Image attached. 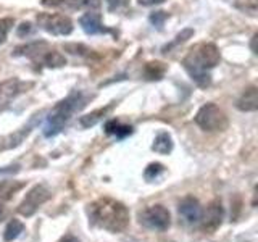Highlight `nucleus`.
Instances as JSON below:
<instances>
[{
    "mask_svg": "<svg viewBox=\"0 0 258 242\" xmlns=\"http://www.w3.org/2000/svg\"><path fill=\"white\" fill-rule=\"evenodd\" d=\"M107 5H108V12H115L123 5V0H107Z\"/></svg>",
    "mask_w": 258,
    "mask_h": 242,
    "instance_id": "nucleus-28",
    "label": "nucleus"
},
{
    "mask_svg": "<svg viewBox=\"0 0 258 242\" xmlns=\"http://www.w3.org/2000/svg\"><path fill=\"white\" fill-rule=\"evenodd\" d=\"M89 102V95L81 91L71 92L67 99H63L52 108L45 118V123L42 126V133L45 137H53L63 131V128L68 125V121L75 113L81 111Z\"/></svg>",
    "mask_w": 258,
    "mask_h": 242,
    "instance_id": "nucleus-3",
    "label": "nucleus"
},
{
    "mask_svg": "<svg viewBox=\"0 0 258 242\" xmlns=\"http://www.w3.org/2000/svg\"><path fill=\"white\" fill-rule=\"evenodd\" d=\"M139 223L147 229L163 232L171 224V215H169L168 208H165L163 205H153L139 213Z\"/></svg>",
    "mask_w": 258,
    "mask_h": 242,
    "instance_id": "nucleus-6",
    "label": "nucleus"
},
{
    "mask_svg": "<svg viewBox=\"0 0 258 242\" xmlns=\"http://www.w3.org/2000/svg\"><path fill=\"white\" fill-rule=\"evenodd\" d=\"M32 83H24L18 78H10L0 83V111H4L12 105V102L23 92H26Z\"/></svg>",
    "mask_w": 258,
    "mask_h": 242,
    "instance_id": "nucleus-8",
    "label": "nucleus"
},
{
    "mask_svg": "<svg viewBox=\"0 0 258 242\" xmlns=\"http://www.w3.org/2000/svg\"><path fill=\"white\" fill-rule=\"evenodd\" d=\"M13 24H15L13 18H2L0 20V44H4L7 40V36H8V32L12 31Z\"/></svg>",
    "mask_w": 258,
    "mask_h": 242,
    "instance_id": "nucleus-24",
    "label": "nucleus"
},
{
    "mask_svg": "<svg viewBox=\"0 0 258 242\" xmlns=\"http://www.w3.org/2000/svg\"><path fill=\"white\" fill-rule=\"evenodd\" d=\"M166 20H168V13L166 12H155V13L150 15V23L153 24V26H157L158 29L163 26Z\"/></svg>",
    "mask_w": 258,
    "mask_h": 242,
    "instance_id": "nucleus-26",
    "label": "nucleus"
},
{
    "mask_svg": "<svg viewBox=\"0 0 258 242\" xmlns=\"http://www.w3.org/2000/svg\"><path fill=\"white\" fill-rule=\"evenodd\" d=\"M177 212H179V216L185 224H197L200 223L204 210H202L200 202L196 197H185L179 202Z\"/></svg>",
    "mask_w": 258,
    "mask_h": 242,
    "instance_id": "nucleus-11",
    "label": "nucleus"
},
{
    "mask_svg": "<svg viewBox=\"0 0 258 242\" xmlns=\"http://www.w3.org/2000/svg\"><path fill=\"white\" fill-rule=\"evenodd\" d=\"M12 171H18V166H8V168L0 169V173H12Z\"/></svg>",
    "mask_w": 258,
    "mask_h": 242,
    "instance_id": "nucleus-31",
    "label": "nucleus"
},
{
    "mask_svg": "<svg viewBox=\"0 0 258 242\" xmlns=\"http://www.w3.org/2000/svg\"><path fill=\"white\" fill-rule=\"evenodd\" d=\"M23 231H24V224L20 220H15V218H13V220L7 224V228L4 231V239L7 242H12L15 239H18Z\"/></svg>",
    "mask_w": 258,
    "mask_h": 242,
    "instance_id": "nucleus-21",
    "label": "nucleus"
},
{
    "mask_svg": "<svg viewBox=\"0 0 258 242\" xmlns=\"http://www.w3.org/2000/svg\"><path fill=\"white\" fill-rule=\"evenodd\" d=\"M165 0H137V4L142 7H152V5H160L163 4Z\"/></svg>",
    "mask_w": 258,
    "mask_h": 242,
    "instance_id": "nucleus-29",
    "label": "nucleus"
},
{
    "mask_svg": "<svg viewBox=\"0 0 258 242\" xmlns=\"http://www.w3.org/2000/svg\"><path fill=\"white\" fill-rule=\"evenodd\" d=\"M40 29L52 36H70L73 32V21L61 13H39L36 16Z\"/></svg>",
    "mask_w": 258,
    "mask_h": 242,
    "instance_id": "nucleus-5",
    "label": "nucleus"
},
{
    "mask_svg": "<svg viewBox=\"0 0 258 242\" xmlns=\"http://www.w3.org/2000/svg\"><path fill=\"white\" fill-rule=\"evenodd\" d=\"M165 71H166V67L163 63L160 62H150L145 65V70H144V75L149 81H155V79H161L165 76Z\"/></svg>",
    "mask_w": 258,
    "mask_h": 242,
    "instance_id": "nucleus-19",
    "label": "nucleus"
},
{
    "mask_svg": "<svg viewBox=\"0 0 258 242\" xmlns=\"http://www.w3.org/2000/svg\"><path fill=\"white\" fill-rule=\"evenodd\" d=\"M192 36H194V29H190V28H185V29H182V31L179 32V34H177V36H176V37L171 40V42H169L168 45H165V47H163V50H161V52L166 53L168 50H171V48H174V47H177L179 44L185 42V40L190 39Z\"/></svg>",
    "mask_w": 258,
    "mask_h": 242,
    "instance_id": "nucleus-23",
    "label": "nucleus"
},
{
    "mask_svg": "<svg viewBox=\"0 0 258 242\" xmlns=\"http://www.w3.org/2000/svg\"><path fill=\"white\" fill-rule=\"evenodd\" d=\"M221 60L218 47L212 42H200L194 45L184 56L182 67L199 87L207 89L212 84V70Z\"/></svg>",
    "mask_w": 258,
    "mask_h": 242,
    "instance_id": "nucleus-1",
    "label": "nucleus"
},
{
    "mask_svg": "<svg viewBox=\"0 0 258 242\" xmlns=\"http://www.w3.org/2000/svg\"><path fill=\"white\" fill-rule=\"evenodd\" d=\"M196 125L208 133L224 131L228 128V116L226 113L218 107L216 103H205L196 115Z\"/></svg>",
    "mask_w": 258,
    "mask_h": 242,
    "instance_id": "nucleus-4",
    "label": "nucleus"
},
{
    "mask_svg": "<svg viewBox=\"0 0 258 242\" xmlns=\"http://www.w3.org/2000/svg\"><path fill=\"white\" fill-rule=\"evenodd\" d=\"M42 5L47 8H58V10L97 12L102 7V0H42Z\"/></svg>",
    "mask_w": 258,
    "mask_h": 242,
    "instance_id": "nucleus-9",
    "label": "nucleus"
},
{
    "mask_svg": "<svg viewBox=\"0 0 258 242\" xmlns=\"http://www.w3.org/2000/svg\"><path fill=\"white\" fill-rule=\"evenodd\" d=\"M236 107L240 111H255L258 108V89L256 86H248L237 99Z\"/></svg>",
    "mask_w": 258,
    "mask_h": 242,
    "instance_id": "nucleus-15",
    "label": "nucleus"
},
{
    "mask_svg": "<svg viewBox=\"0 0 258 242\" xmlns=\"http://www.w3.org/2000/svg\"><path fill=\"white\" fill-rule=\"evenodd\" d=\"M163 173H165V166L161 165V163H150L147 168H145L144 177H145V179H147L149 183H153V181L160 179V177L163 176Z\"/></svg>",
    "mask_w": 258,
    "mask_h": 242,
    "instance_id": "nucleus-22",
    "label": "nucleus"
},
{
    "mask_svg": "<svg viewBox=\"0 0 258 242\" xmlns=\"http://www.w3.org/2000/svg\"><path fill=\"white\" fill-rule=\"evenodd\" d=\"M50 197L52 192L48 191V188H45L44 184H37L26 194V197L18 205V213L23 216H32Z\"/></svg>",
    "mask_w": 258,
    "mask_h": 242,
    "instance_id": "nucleus-7",
    "label": "nucleus"
},
{
    "mask_svg": "<svg viewBox=\"0 0 258 242\" xmlns=\"http://www.w3.org/2000/svg\"><path fill=\"white\" fill-rule=\"evenodd\" d=\"M32 32H34V26H32L31 23H21L18 26V31H16V34H18V37H28Z\"/></svg>",
    "mask_w": 258,
    "mask_h": 242,
    "instance_id": "nucleus-27",
    "label": "nucleus"
},
{
    "mask_svg": "<svg viewBox=\"0 0 258 242\" xmlns=\"http://www.w3.org/2000/svg\"><path fill=\"white\" fill-rule=\"evenodd\" d=\"M50 50L47 42L44 40H36V42H29V44H24V45H18L12 52L13 56H26V58H31L32 62H39L42 63L45 53Z\"/></svg>",
    "mask_w": 258,
    "mask_h": 242,
    "instance_id": "nucleus-12",
    "label": "nucleus"
},
{
    "mask_svg": "<svg viewBox=\"0 0 258 242\" xmlns=\"http://www.w3.org/2000/svg\"><path fill=\"white\" fill-rule=\"evenodd\" d=\"M23 188H24V183H20V181L5 179L0 183V220H4L8 213L7 204L15 197V194Z\"/></svg>",
    "mask_w": 258,
    "mask_h": 242,
    "instance_id": "nucleus-13",
    "label": "nucleus"
},
{
    "mask_svg": "<svg viewBox=\"0 0 258 242\" xmlns=\"http://www.w3.org/2000/svg\"><path fill=\"white\" fill-rule=\"evenodd\" d=\"M58 242H81V240L78 237H75V236H67V237L60 239Z\"/></svg>",
    "mask_w": 258,
    "mask_h": 242,
    "instance_id": "nucleus-30",
    "label": "nucleus"
},
{
    "mask_svg": "<svg viewBox=\"0 0 258 242\" xmlns=\"http://www.w3.org/2000/svg\"><path fill=\"white\" fill-rule=\"evenodd\" d=\"M79 24L83 31L89 36H95V34H103V32H108V29L103 26L100 15L97 12H87L79 18Z\"/></svg>",
    "mask_w": 258,
    "mask_h": 242,
    "instance_id": "nucleus-14",
    "label": "nucleus"
},
{
    "mask_svg": "<svg viewBox=\"0 0 258 242\" xmlns=\"http://www.w3.org/2000/svg\"><path fill=\"white\" fill-rule=\"evenodd\" d=\"M152 150L160 153V155H168V153H171V150H173L171 136H169L168 133H165V131L157 134L155 141H153V144H152Z\"/></svg>",
    "mask_w": 258,
    "mask_h": 242,
    "instance_id": "nucleus-18",
    "label": "nucleus"
},
{
    "mask_svg": "<svg viewBox=\"0 0 258 242\" xmlns=\"http://www.w3.org/2000/svg\"><path fill=\"white\" fill-rule=\"evenodd\" d=\"M40 65H44V67H47V68H60V67H64V65H67V58H64L60 52L50 48V50L45 53L44 60Z\"/></svg>",
    "mask_w": 258,
    "mask_h": 242,
    "instance_id": "nucleus-20",
    "label": "nucleus"
},
{
    "mask_svg": "<svg viewBox=\"0 0 258 242\" xmlns=\"http://www.w3.org/2000/svg\"><path fill=\"white\" fill-rule=\"evenodd\" d=\"M113 108V103L107 105V107H103V108H99V110H94L91 113H87V115L84 116H81L79 118V125L83 126V128H91V126H95L99 121H102L105 116L108 115V113L111 111Z\"/></svg>",
    "mask_w": 258,
    "mask_h": 242,
    "instance_id": "nucleus-17",
    "label": "nucleus"
},
{
    "mask_svg": "<svg viewBox=\"0 0 258 242\" xmlns=\"http://www.w3.org/2000/svg\"><path fill=\"white\" fill-rule=\"evenodd\" d=\"M103 129H105V133H107L108 136L116 137V139H119V141H123V139H126L127 136L133 134V126L123 125L118 119H108L107 123H105Z\"/></svg>",
    "mask_w": 258,
    "mask_h": 242,
    "instance_id": "nucleus-16",
    "label": "nucleus"
},
{
    "mask_svg": "<svg viewBox=\"0 0 258 242\" xmlns=\"http://www.w3.org/2000/svg\"><path fill=\"white\" fill-rule=\"evenodd\" d=\"M223 216H224V210H223L220 202L218 200L212 202V204L207 207V212L202 213V218H200L202 229L207 231V232L216 231L223 223Z\"/></svg>",
    "mask_w": 258,
    "mask_h": 242,
    "instance_id": "nucleus-10",
    "label": "nucleus"
},
{
    "mask_svg": "<svg viewBox=\"0 0 258 242\" xmlns=\"http://www.w3.org/2000/svg\"><path fill=\"white\" fill-rule=\"evenodd\" d=\"M64 48L73 53V55H81V56H84V55H91L92 50H89V48L83 44H67L64 45Z\"/></svg>",
    "mask_w": 258,
    "mask_h": 242,
    "instance_id": "nucleus-25",
    "label": "nucleus"
},
{
    "mask_svg": "<svg viewBox=\"0 0 258 242\" xmlns=\"http://www.w3.org/2000/svg\"><path fill=\"white\" fill-rule=\"evenodd\" d=\"M87 213L92 224L108 232H121L129 224V210L121 202L108 197L92 202Z\"/></svg>",
    "mask_w": 258,
    "mask_h": 242,
    "instance_id": "nucleus-2",
    "label": "nucleus"
}]
</instances>
